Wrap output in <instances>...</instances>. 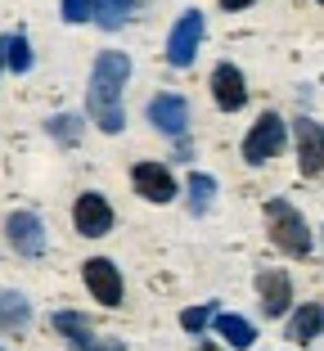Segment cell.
<instances>
[{
	"label": "cell",
	"instance_id": "1",
	"mask_svg": "<svg viewBox=\"0 0 324 351\" xmlns=\"http://www.w3.org/2000/svg\"><path fill=\"white\" fill-rule=\"evenodd\" d=\"M131 82V59L122 50H99L90 68V86H86V113L104 135H117L126 126V108H122V90Z\"/></svg>",
	"mask_w": 324,
	"mask_h": 351
},
{
	"label": "cell",
	"instance_id": "2",
	"mask_svg": "<svg viewBox=\"0 0 324 351\" xmlns=\"http://www.w3.org/2000/svg\"><path fill=\"white\" fill-rule=\"evenodd\" d=\"M266 226H271L275 248L288 257H311V226L288 198H271L266 203Z\"/></svg>",
	"mask_w": 324,
	"mask_h": 351
},
{
	"label": "cell",
	"instance_id": "3",
	"mask_svg": "<svg viewBox=\"0 0 324 351\" xmlns=\"http://www.w3.org/2000/svg\"><path fill=\"white\" fill-rule=\"evenodd\" d=\"M284 149V117L279 113H262L252 122L248 140H243V162L248 167H266L271 158H279Z\"/></svg>",
	"mask_w": 324,
	"mask_h": 351
},
{
	"label": "cell",
	"instance_id": "4",
	"mask_svg": "<svg viewBox=\"0 0 324 351\" xmlns=\"http://www.w3.org/2000/svg\"><path fill=\"white\" fill-rule=\"evenodd\" d=\"M203 14L199 10H185L176 19V27H171L167 36V63L171 68H194V59H199V45H203Z\"/></svg>",
	"mask_w": 324,
	"mask_h": 351
},
{
	"label": "cell",
	"instance_id": "5",
	"mask_svg": "<svg viewBox=\"0 0 324 351\" xmlns=\"http://www.w3.org/2000/svg\"><path fill=\"white\" fill-rule=\"evenodd\" d=\"M54 329L63 333V342L73 351H126L122 338H104L86 324V315H73V311H54Z\"/></svg>",
	"mask_w": 324,
	"mask_h": 351
},
{
	"label": "cell",
	"instance_id": "6",
	"mask_svg": "<svg viewBox=\"0 0 324 351\" xmlns=\"http://www.w3.org/2000/svg\"><path fill=\"white\" fill-rule=\"evenodd\" d=\"M82 279H86V289H90V298L99 302V306H122V298H126L122 270H117L108 257H90L82 266Z\"/></svg>",
	"mask_w": 324,
	"mask_h": 351
},
{
	"label": "cell",
	"instance_id": "7",
	"mask_svg": "<svg viewBox=\"0 0 324 351\" xmlns=\"http://www.w3.org/2000/svg\"><path fill=\"white\" fill-rule=\"evenodd\" d=\"M5 239L18 257H45V226L36 212H10L5 217Z\"/></svg>",
	"mask_w": 324,
	"mask_h": 351
},
{
	"label": "cell",
	"instance_id": "8",
	"mask_svg": "<svg viewBox=\"0 0 324 351\" xmlns=\"http://www.w3.org/2000/svg\"><path fill=\"white\" fill-rule=\"evenodd\" d=\"M293 140H297V171L302 176H320L324 171V126L315 117H297L293 122Z\"/></svg>",
	"mask_w": 324,
	"mask_h": 351
},
{
	"label": "cell",
	"instance_id": "9",
	"mask_svg": "<svg viewBox=\"0 0 324 351\" xmlns=\"http://www.w3.org/2000/svg\"><path fill=\"white\" fill-rule=\"evenodd\" d=\"M73 221H77V230H82L86 239H104L108 230H113V207H108L104 194L86 189V194L73 203Z\"/></svg>",
	"mask_w": 324,
	"mask_h": 351
},
{
	"label": "cell",
	"instance_id": "10",
	"mask_svg": "<svg viewBox=\"0 0 324 351\" xmlns=\"http://www.w3.org/2000/svg\"><path fill=\"white\" fill-rule=\"evenodd\" d=\"M257 298H262L266 320H284L293 311V279L284 275V270H262L257 275Z\"/></svg>",
	"mask_w": 324,
	"mask_h": 351
},
{
	"label": "cell",
	"instance_id": "11",
	"mask_svg": "<svg viewBox=\"0 0 324 351\" xmlns=\"http://www.w3.org/2000/svg\"><path fill=\"white\" fill-rule=\"evenodd\" d=\"M212 99L225 113H239L243 104H248V82H243V73L234 63H216L212 68Z\"/></svg>",
	"mask_w": 324,
	"mask_h": 351
},
{
	"label": "cell",
	"instance_id": "12",
	"mask_svg": "<svg viewBox=\"0 0 324 351\" xmlns=\"http://www.w3.org/2000/svg\"><path fill=\"white\" fill-rule=\"evenodd\" d=\"M131 185H136V194L145 198V203H171V198H176V176H171L167 167H158V162H140L136 171H131Z\"/></svg>",
	"mask_w": 324,
	"mask_h": 351
},
{
	"label": "cell",
	"instance_id": "13",
	"mask_svg": "<svg viewBox=\"0 0 324 351\" xmlns=\"http://www.w3.org/2000/svg\"><path fill=\"white\" fill-rule=\"evenodd\" d=\"M149 122L158 126L162 135H171V140H180L185 135V126H189V104L180 99V95H153L149 99Z\"/></svg>",
	"mask_w": 324,
	"mask_h": 351
},
{
	"label": "cell",
	"instance_id": "14",
	"mask_svg": "<svg viewBox=\"0 0 324 351\" xmlns=\"http://www.w3.org/2000/svg\"><path fill=\"white\" fill-rule=\"evenodd\" d=\"M324 333V302H302L297 311H288V342L306 347Z\"/></svg>",
	"mask_w": 324,
	"mask_h": 351
},
{
	"label": "cell",
	"instance_id": "15",
	"mask_svg": "<svg viewBox=\"0 0 324 351\" xmlns=\"http://www.w3.org/2000/svg\"><path fill=\"white\" fill-rule=\"evenodd\" d=\"M32 324V302L14 289H0V333H23Z\"/></svg>",
	"mask_w": 324,
	"mask_h": 351
},
{
	"label": "cell",
	"instance_id": "16",
	"mask_svg": "<svg viewBox=\"0 0 324 351\" xmlns=\"http://www.w3.org/2000/svg\"><path fill=\"white\" fill-rule=\"evenodd\" d=\"M212 324H216V333L225 338V347H234V351H248L252 342H257L252 320H243V315H234V311H221V315H212Z\"/></svg>",
	"mask_w": 324,
	"mask_h": 351
},
{
	"label": "cell",
	"instance_id": "17",
	"mask_svg": "<svg viewBox=\"0 0 324 351\" xmlns=\"http://www.w3.org/2000/svg\"><path fill=\"white\" fill-rule=\"evenodd\" d=\"M140 0H90V19L99 23L104 32H117L131 14H136Z\"/></svg>",
	"mask_w": 324,
	"mask_h": 351
},
{
	"label": "cell",
	"instance_id": "18",
	"mask_svg": "<svg viewBox=\"0 0 324 351\" xmlns=\"http://www.w3.org/2000/svg\"><path fill=\"white\" fill-rule=\"evenodd\" d=\"M5 68L10 73H32V45H27V36L23 32H14V36H5Z\"/></svg>",
	"mask_w": 324,
	"mask_h": 351
},
{
	"label": "cell",
	"instance_id": "19",
	"mask_svg": "<svg viewBox=\"0 0 324 351\" xmlns=\"http://www.w3.org/2000/svg\"><path fill=\"white\" fill-rule=\"evenodd\" d=\"M212 194H216V180H212L208 171L189 176V212H194V217H203V212L212 207Z\"/></svg>",
	"mask_w": 324,
	"mask_h": 351
},
{
	"label": "cell",
	"instance_id": "20",
	"mask_svg": "<svg viewBox=\"0 0 324 351\" xmlns=\"http://www.w3.org/2000/svg\"><path fill=\"white\" fill-rule=\"evenodd\" d=\"M45 131H50L59 145H77V140H82V131H86V122L77 113H59V117H50V122H45Z\"/></svg>",
	"mask_w": 324,
	"mask_h": 351
},
{
	"label": "cell",
	"instance_id": "21",
	"mask_svg": "<svg viewBox=\"0 0 324 351\" xmlns=\"http://www.w3.org/2000/svg\"><path fill=\"white\" fill-rule=\"evenodd\" d=\"M212 315H216V311H212L208 302H203V306H189V311H180V329L199 338V333H203V329L212 324Z\"/></svg>",
	"mask_w": 324,
	"mask_h": 351
},
{
	"label": "cell",
	"instance_id": "22",
	"mask_svg": "<svg viewBox=\"0 0 324 351\" xmlns=\"http://www.w3.org/2000/svg\"><path fill=\"white\" fill-rule=\"evenodd\" d=\"M63 19L68 23H86L90 19V0H63Z\"/></svg>",
	"mask_w": 324,
	"mask_h": 351
},
{
	"label": "cell",
	"instance_id": "23",
	"mask_svg": "<svg viewBox=\"0 0 324 351\" xmlns=\"http://www.w3.org/2000/svg\"><path fill=\"white\" fill-rule=\"evenodd\" d=\"M248 5H257V0H221V10H248Z\"/></svg>",
	"mask_w": 324,
	"mask_h": 351
},
{
	"label": "cell",
	"instance_id": "24",
	"mask_svg": "<svg viewBox=\"0 0 324 351\" xmlns=\"http://www.w3.org/2000/svg\"><path fill=\"white\" fill-rule=\"evenodd\" d=\"M199 351H221V347H216V342H199Z\"/></svg>",
	"mask_w": 324,
	"mask_h": 351
},
{
	"label": "cell",
	"instance_id": "25",
	"mask_svg": "<svg viewBox=\"0 0 324 351\" xmlns=\"http://www.w3.org/2000/svg\"><path fill=\"white\" fill-rule=\"evenodd\" d=\"M0 73H5V36H0Z\"/></svg>",
	"mask_w": 324,
	"mask_h": 351
},
{
	"label": "cell",
	"instance_id": "26",
	"mask_svg": "<svg viewBox=\"0 0 324 351\" xmlns=\"http://www.w3.org/2000/svg\"><path fill=\"white\" fill-rule=\"evenodd\" d=\"M320 5H324V0H320Z\"/></svg>",
	"mask_w": 324,
	"mask_h": 351
}]
</instances>
